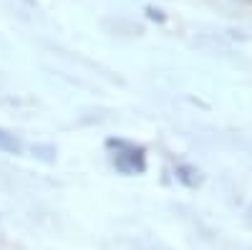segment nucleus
<instances>
[{
	"instance_id": "4",
	"label": "nucleus",
	"mask_w": 252,
	"mask_h": 250,
	"mask_svg": "<svg viewBox=\"0 0 252 250\" xmlns=\"http://www.w3.org/2000/svg\"><path fill=\"white\" fill-rule=\"evenodd\" d=\"M146 15H149L152 20H159V23L164 20V13L161 10H154V8H146Z\"/></svg>"
},
{
	"instance_id": "2",
	"label": "nucleus",
	"mask_w": 252,
	"mask_h": 250,
	"mask_svg": "<svg viewBox=\"0 0 252 250\" xmlns=\"http://www.w3.org/2000/svg\"><path fill=\"white\" fill-rule=\"evenodd\" d=\"M177 179L182 182V184H187V187H197L199 184V172L194 170V167H189V164H179L177 167Z\"/></svg>"
},
{
	"instance_id": "3",
	"label": "nucleus",
	"mask_w": 252,
	"mask_h": 250,
	"mask_svg": "<svg viewBox=\"0 0 252 250\" xmlns=\"http://www.w3.org/2000/svg\"><path fill=\"white\" fill-rule=\"evenodd\" d=\"M0 152H5V154H20V142L15 139V134L0 129Z\"/></svg>"
},
{
	"instance_id": "1",
	"label": "nucleus",
	"mask_w": 252,
	"mask_h": 250,
	"mask_svg": "<svg viewBox=\"0 0 252 250\" xmlns=\"http://www.w3.org/2000/svg\"><path fill=\"white\" fill-rule=\"evenodd\" d=\"M106 147L116 149V154H114L116 172H121V175H141L146 170V154H144L141 147H134V144L121 142V139H109Z\"/></svg>"
}]
</instances>
